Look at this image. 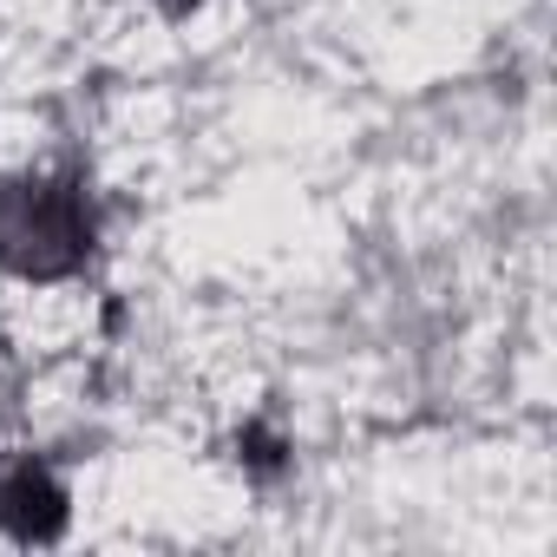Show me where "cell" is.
Wrapping results in <instances>:
<instances>
[{"label":"cell","instance_id":"1","mask_svg":"<svg viewBox=\"0 0 557 557\" xmlns=\"http://www.w3.org/2000/svg\"><path fill=\"white\" fill-rule=\"evenodd\" d=\"M86 210L73 203V190L53 184H8L0 190V262H14L27 275H60L86 256Z\"/></svg>","mask_w":557,"mask_h":557}]
</instances>
